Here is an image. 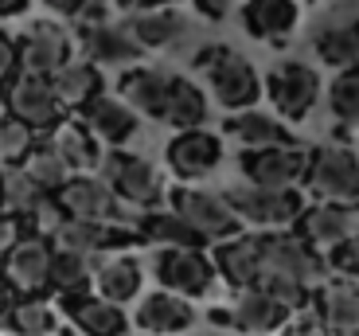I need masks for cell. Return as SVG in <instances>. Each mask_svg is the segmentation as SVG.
Wrapping results in <instances>:
<instances>
[{
  "instance_id": "cell-1",
  "label": "cell",
  "mask_w": 359,
  "mask_h": 336,
  "mask_svg": "<svg viewBox=\"0 0 359 336\" xmlns=\"http://www.w3.org/2000/svg\"><path fill=\"white\" fill-rule=\"evenodd\" d=\"M196 74H203L207 90L226 114H238V109H250L266 98V86H262L258 67L246 59L243 51H234L226 43H203L191 59Z\"/></svg>"
},
{
  "instance_id": "cell-2",
  "label": "cell",
  "mask_w": 359,
  "mask_h": 336,
  "mask_svg": "<svg viewBox=\"0 0 359 336\" xmlns=\"http://www.w3.org/2000/svg\"><path fill=\"white\" fill-rule=\"evenodd\" d=\"M226 200L238 211L243 227L258 231H289L297 227V219L305 211V196L297 188H262V184H226Z\"/></svg>"
},
{
  "instance_id": "cell-3",
  "label": "cell",
  "mask_w": 359,
  "mask_h": 336,
  "mask_svg": "<svg viewBox=\"0 0 359 336\" xmlns=\"http://www.w3.org/2000/svg\"><path fill=\"white\" fill-rule=\"evenodd\" d=\"M305 184L316 200L359 203V149L351 141H328L309 153Z\"/></svg>"
},
{
  "instance_id": "cell-4",
  "label": "cell",
  "mask_w": 359,
  "mask_h": 336,
  "mask_svg": "<svg viewBox=\"0 0 359 336\" xmlns=\"http://www.w3.org/2000/svg\"><path fill=\"white\" fill-rule=\"evenodd\" d=\"M262 86H266V98L281 121H305L324 94L320 71L313 63H305V59L273 63L266 71V79H262Z\"/></svg>"
},
{
  "instance_id": "cell-5",
  "label": "cell",
  "mask_w": 359,
  "mask_h": 336,
  "mask_svg": "<svg viewBox=\"0 0 359 336\" xmlns=\"http://www.w3.org/2000/svg\"><path fill=\"white\" fill-rule=\"evenodd\" d=\"M98 173L109 180V188L117 191V200L133 203L137 211L164 208L168 203V188L164 176L156 173V164L141 153H126V149H106L102 153Z\"/></svg>"
},
{
  "instance_id": "cell-6",
  "label": "cell",
  "mask_w": 359,
  "mask_h": 336,
  "mask_svg": "<svg viewBox=\"0 0 359 336\" xmlns=\"http://www.w3.org/2000/svg\"><path fill=\"white\" fill-rule=\"evenodd\" d=\"M55 203L67 219H106V223H129V227H137V219H141L133 203L117 200V191L109 188L102 173H74L55 191Z\"/></svg>"
},
{
  "instance_id": "cell-7",
  "label": "cell",
  "mask_w": 359,
  "mask_h": 336,
  "mask_svg": "<svg viewBox=\"0 0 359 336\" xmlns=\"http://www.w3.org/2000/svg\"><path fill=\"white\" fill-rule=\"evenodd\" d=\"M168 208L176 211L184 223H188L196 235H203V243H223V238L238 235L243 231V219L231 208L226 191H211V188H191V184H180L168 191Z\"/></svg>"
},
{
  "instance_id": "cell-8",
  "label": "cell",
  "mask_w": 359,
  "mask_h": 336,
  "mask_svg": "<svg viewBox=\"0 0 359 336\" xmlns=\"http://www.w3.org/2000/svg\"><path fill=\"white\" fill-rule=\"evenodd\" d=\"M262 278H293V282H305V285H320L328 278V262L293 227L262 231Z\"/></svg>"
},
{
  "instance_id": "cell-9",
  "label": "cell",
  "mask_w": 359,
  "mask_h": 336,
  "mask_svg": "<svg viewBox=\"0 0 359 336\" xmlns=\"http://www.w3.org/2000/svg\"><path fill=\"white\" fill-rule=\"evenodd\" d=\"M153 278L161 282V290L199 301L215 290L219 270L203 246H161L153 255Z\"/></svg>"
},
{
  "instance_id": "cell-10",
  "label": "cell",
  "mask_w": 359,
  "mask_h": 336,
  "mask_svg": "<svg viewBox=\"0 0 359 336\" xmlns=\"http://www.w3.org/2000/svg\"><path fill=\"white\" fill-rule=\"evenodd\" d=\"M20 71L27 74H55L67 59H74V32L63 24V16H36L16 32Z\"/></svg>"
},
{
  "instance_id": "cell-11",
  "label": "cell",
  "mask_w": 359,
  "mask_h": 336,
  "mask_svg": "<svg viewBox=\"0 0 359 336\" xmlns=\"http://www.w3.org/2000/svg\"><path fill=\"white\" fill-rule=\"evenodd\" d=\"M74 43L90 63L98 67H133L144 59L141 43L133 39L126 16H79L74 20Z\"/></svg>"
},
{
  "instance_id": "cell-12",
  "label": "cell",
  "mask_w": 359,
  "mask_h": 336,
  "mask_svg": "<svg viewBox=\"0 0 359 336\" xmlns=\"http://www.w3.org/2000/svg\"><path fill=\"white\" fill-rule=\"evenodd\" d=\"M8 114L20 118L24 126H32L39 137L55 133V129L71 118V109L59 102L51 79L47 74H27V71H20L8 82Z\"/></svg>"
},
{
  "instance_id": "cell-13",
  "label": "cell",
  "mask_w": 359,
  "mask_h": 336,
  "mask_svg": "<svg viewBox=\"0 0 359 336\" xmlns=\"http://www.w3.org/2000/svg\"><path fill=\"white\" fill-rule=\"evenodd\" d=\"M309 153L301 141H285V145H266V149H243L238 153V173L243 180L262 184V188H297L305 180Z\"/></svg>"
},
{
  "instance_id": "cell-14",
  "label": "cell",
  "mask_w": 359,
  "mask_h": 336,
  "mask_svg": "<svg viewBox=\"0 0 359 336\" xmlns=\"http://www.w3.org/2000/svg\"><path fill=\"white\" fill-rule=\"evenodd\" d=\"M51 255L55 243L43 235H20V243L0 258V278L8 282L16 297H43L47 278H51Z\"/></svg>"
},
{
  "instance_id": "cell-15",
  "label": "cell",
  "mask_w": 359,
  "mask_h": 336,
  "mask_svg": "<svg viewBox=\"0 0 359 336\" xmlns=\"http://www.w3.org/2000/svg\"><path fill=\"white\" fill-rule=\"evenodd\" d=\"M164 164L180 184H196L203 176H211L223 164V137L211 129H176L168 145H164Z\"/></svg>"
},
{
  "instance_id": "cell-16",
  "label": "cell",
  "mask_w": 359,
  "mask_h": 336,
  "mask_svg": "<svg viewBox=\"0 0 359 336\" xmlns=\"http://www.w3.org/2000/svg\"><path fill=\"white\" fill-rule=\"evenodd\" d=\"M297 235L309 246H316L320 255H328L332 246L348 243L359 235V203H332V200H316L313 208L305 203L301 219H297Z\"/></svg>"
},
{
  "instance_id": "cell-17",
  "label": "cell",
  "mask_w": 359,
  "mask_h": 336,
  "mask_svg": "<svg viewBox=\"0 0 359 336\" xmlns=\"http://www.w3.org/2000/svg\"><path fill=\"white\" fill-rule=\"evenodd\" d=\"M51 243L94 258V255H106V250H129V246H141V235H137V227H129V223H106V219H63Z\"/></svg>"
},
{
  "instance_id": "cell-18",
  "label": "cell",
  "mask_w": 359,
  "mask_h": 336,
  "mask_svg": "<svg viewBox=\"0 0 359 336\" xmlns=\"http://www.w3.org/2000/svg\"><path fill=\"white\" fill-rule=\"evenodd\" d=\"M238 24L258 43L285 47L301 27V0H243Z\"/></svg>"
},
{
  "instance_id": "cell-19",
  "label": "cell",
  "mask_w": 359,
  "mask_h": 336,
  "mask_svg": "<svg viewBox=\"0 0 359 336\" xmlns=\"http://www.w3.org/2000/svg\"><path fill=\"white\" fill-rule=\"evenodd\" d=\"M117 94L129 102V106L149 121H164L168 114V94H172V74L161 71V67H121L117 74Z\"/></svg>"
},
{
  "instance_id": "cell-20",
  "label": "cell",
  "mask_w": 359,
  "mask_h": 336,
  "mask_svg": "<svg viewBox=\"0 0 359 336\" xmlns=\"http://www.w3.org/2000/svg\"><path fill=\"white\" fill-rule=\"evenodd\" d=\"M79 118L106 149H126L141 129V114L121 94H98L86 109H79Z\"/></svg>"
},
{
  "instance_id": "cell-21",
  "label": "cell",
  "mask_w": 359,
  "mask_h": 336,
  "mask_svg": "<svg viewBox=\"0 0 359 336\" xmlns=\"http://www.w3.org/2000/svg\"><path fill=\"white\" fill-rule=\"evenodd\" d=\"M226 309H231V328L234 332H250V336L281 332L285 321L293 317V313H289L269 290H262V285H243V290H234V301L226 305Z\"/></svg>"
},
{
  "instance_id": "cell-22",
  "label": "cell",
  "mask_w": 359,
  "mask_h": 336,
  "mask_svg": "<svg viewBox=\"0 0 359 336\" xmlns=\"http://www.w3.org/2000/svg\"><path fill=\"white\" fill-rule=\"evenodd\" d=\"M211 262H215L219 278L231 282L234 290L258 285V278H262V235L238 231V235L223 238V243H211Z\"/></svg>"
},
{
  "instance_id": "cell-23",
  "label": "cell",
  "mask_w": 359,
  "mask_h": 336,
  "mask_svg": "<svg viewBox=\"0 0 359 336\" xmlns=\"http://www.w3.org/2000/svg\"><path fill=\"white\" fill-rule=\"evenodd\" d=\"M59 309L67 313L82 336H126L129 317L117 301H106L102 293H74V297H59Z\"/></svg>"
},
{
  "instance_id": "cell-24",
  "label": "cell",
  "mask_w": 359,
  "mask_h": 336,
  "mask_svg": "<svg viewBox=\"0 0 359 336\" xmlns=\"http://www.w3.org/2000/svg\"><path fill=\"white\" fill-rule=\"evenodd\" d=\"M126 24L144 55L168 51V47H176L180 39L188 36V16L180 12V4H168V8H129Z\"/></svg>"
},
{
  "instance_id": "cell-25",
  "label": "cell",
  "mask_w": 359,
  "mask_h": 336,
  "mask_svg": "<svg viewBox=\"0 0 359 336\" xmlns=\"http://www.w3.org/2000/svg\"><path fill=\"white\" fill-rule=\"evenodd\" d=\"M141 285L144 270L129 250L94 255V293H102L106 301H117V305H129V301L141 297Z\"/></svg>"
},
{
  "instance_id": "cell-26",
  "label": "cell",
  "mask_w": 359,
  "mask_h": 336,
  "mask_svg": "<svg viewBox=\"0 0 359 336\" xmlns=\"http://www.w3.org/2000/svg\"><path fill=\"white\" fill-rule=\"evenodd\" d=\"M133 325L141 332H164V336H180L196 325V305L188 297H180L172 290H156L149 297H141L133 313Z\"/></svg>"
},
{
  "instance_id": "cell-27",
  "label": "cell",
  "mask_w": 359,
  "mask_h": 336,
  "mask_svg": "<svg viewBox=\"0 0 359 336\" xmlns=\"http://www.w3.org/2000/svg\"><path fill=\"white\" fill-rule=\"evenodd\" d=\"M223 137H231L238 149H266V145L297 141L293 129H289V121H281L278 114H266V109H258V106L238 109V114H226Z\"/></svg>"
},
{
  "instance_id": "cell-28",
  "label": "cell",
  "mask_w": 359,
  "mask_h": 336,
  "mask_svg": "<svg viewBox=\"0 0 359 336\" xmlns=\"http://www.w3.org/2000/svg\"><path fill=\"white\" fill-rule=\"evenodd\" d=\"M55 86V94H59V102H63L71 114H79V109H86L90 102L98 98V94H106V79H102V67L90 63L86 55H74V59H67L63 67L55 74H47Z\"/></svg>"
},
{
  "instance_id": "cell-29",
  "label": "cell",
  "mask_w": 359,
  "mask_h": 336,
  "mask_svg": "<svg viewBox=\"0 0 359 336\" xmlns=\"http://www.w3.org/2000/svg\"><path fill=\"white\" fill-rule=\"evenodd\" d=\"M313 309L332 332H359V282L351 278H324L313 293Z\"/></svg>"
},
{
  "instance_id": "cell-30",
  "label": "cell",
  "mask_w": 359,
  "mask_h": 336,
  "mask_svg": "<svg viewBox=\"0 0 359 336\" xmlns=\"http://www.w3.org/2000/svg\"><path fill=\"white\" fill-rule=\"evenodd\" d=\"M328 98V118H332L336 141H355L359 133V67L332 71V82L324 86Z\"/></svg>"
},
{
  "instance_id": "cell-31",
  "label": "cell",
  "mask_w": 359,
  "mask_h": 336,
  "mask_svg": "<svg viewBox=\"0 0 359 336\" xmlns=\"http://www.w3.org/2000/svg\"><path fill=\"white\" fill-rule=\"evenodd\" d=\"M313 51L324 67L344 71V67H359V16L328 20L313 32Z\"/></svg>"
},
{
  "instance_id": "cell-32",
  "label": "cell",
  "mask_w": 359,
  "mask_h": 336,
  "mask_svg": "<svg viewBox=\"0 0 359 336\" xmlns=\"http://www.w3.org/2000/svg\"><path fill=\"white\" fill-rule=\"evenodd\" d=\"M47 141H51V145L63 153V161L71 164L74 173H98L106 145H102L94 133H90L82 118H67L63 126L55 129V133H47Z\"/></svg>"
},
{
  "instance_id": "cell-33",
  "label": "cell",
  "mask_w": 359,
  "mask_h": 336,
  "mask_svg": "<svg viewBox=\"0 0 359 336\" xmlns=\"http://www.w3.org/2000/svg\"><path fill=\"white\" fill-rule=\"evenodd\" d=\"M137 235H141V243L156 246V250H161V246H207L203 235H196V231H191L172 208L141 211V219H137Z\"/></svg>"
},
{
  "instance_id": "cell-34",
  "label": "cell",
  "mask_w": 359,
  "mask_h": 336,
  "mask_svg": "<svg viewBox=\"0 0 359 336\" xmlns=\"http://www.w3.org/2000/svg\"><path fill=\"white\" fill-rule=\"evenodd\" d=\"M94 290V258L55 246L51 255V278H47V293L59 297H74V293H90Z\"/></svg>"
},
{
  "instance_id": "cell-35",
  "label": "cell",
  "mask_w": 359,
  "mask_h": 336,
  "mask_svg": "<svg viewBox=\"0 0 359 336\" xmlns=\"http://www.w3.org/2000/svg\"><path fill=\"white\" fill-rule=\"evenodd\" d=\"M207 90L188 74H172V94H168V114H164V126L172 129H196L207 121Z\"/></svg>"
},
{
  "instance_id": "cell-36",
  "label": "cell",
  "mask_w": 359,
  "mask_h": 336,
  "mask_svg": "<svg viewBox=\"0 0 359 336\" xmlns=\"http://www.w3.org/2000/svg\"><path fill=\"white\" fill-rule=\"evenodd\" d=\"M0 321L8 325L12 336H55L59 328V313L43 297H16V305Z\"/></svg>"
},
{
  "instance_id": "cell-37",
  "label": "cell",
  "mask_w": 359,
  "mask_h": 336,
  "mask_svg": "<svg viewBox=\"0 0 359 336\" xmlns=\"http://www.w3.org/2000/svg\"><path fill=\"white\" fill-rule=\"evenodd\" d=\"M20 168H24V173L32 176V180H36L43 191H51V196L74 176V168L63 161V153H59V149L47 141V137H39V145L27 153V161L20 164Z\"/></svg>"
},
{
  "instance_id": "cell-38",
  "label": "cell",
  "mask_w": 359,
  "mask_h": 336,
  "mask_svg": "<svg viewBox=\"0 0 359 336\" xmlns=\"http://www.w3.org/2000/svg\"><path fill=\"white\" fill-rule=\"evenodd\" d=\"M47 200H51V191L39 188L24 168H4V203H0V208L8 211V215L27 219L36 208H43Z\"/></svg>"
},
{
  "instance_id": "cell-39",
  "label": "cell",
  "mask_w": 359,
  "mask_h": 336,
  "mask_svg": "<svg viewBox=\"0 0 359 336\" xmlns=\"http://www.w3.org/2000/svg\"><path fill=\"white\" fill-rule=\"evenodd\" d=\"M36 145H39V133L32 126H24L12 114L0 118V168H20Z\"/></svg>"
},
{
  "instance_id": "cell-40",
  "label": "cell",
  "mask_w": 359,
  "mask_h": 336,
  "mask_svg": "<svg viewBox=\"0 0 359 336\" xmlns=\"http://www.w3.org/2000/svg\"><path fill=\"white\" fill-rule=\"evenodd\" d=\"M324 262H328V270H332V274L359 282V235L348 238V243H340V246H332V250L324 255Z\"/></svg>"
},
{
  "instance_id": "cell-41",
  "label": "cell",
  "mask_w": 359,
  "mask_h": 336,
  "mask_svg": "<svg viewBox=\"0 0 359 336\" xmlns=\"http://www.w3.org/2000/svg\"><path fill=\"white\" fill-rule=\"evenodd\" d=\"M281 336H332V328L324 325V317L316 309H309V313H293L281 328Z\"/></svg>"
},
{
  "instance_id": "cell-42",
  "label": "cell",
  "mask_w": 359,
  "mask_h": 336,
  "mask_svg": "<svg viewBox=\"0 0 359 336\" xmlns=\"http://www.w3.org/2000/svg\"><path fill=\"white\" fill-rule=\"evenodd\" d=\"M16 74H20V47H16V36H12L4 24H0V86H8Z\"/></svg>"
},
{
  "instance_id": "cell-43",
  "label": "cell",
  "mask_w": 359,
  "mask_h": 336,
  "mask_svg": "<svg viewBox=\"0 0 359 336\" xmlns=\"http://www.w3.org/2000/svg\"><path fill=\"white\" fill-rule=\"evenodd\" d=\"M20 235H24V219L8 215V211L0 208V258H4L12 246L20 243Z\"/></svg>"
},
{
  "instance_id": "cell-44",
  "label": "cell",
  "mask_w": 359,
  "mask_h": 336,
  "mask_svg": "<svg viewBox=\"0 0 359 336\" xmlns=\"http://www.w3.org/2000/svg\"><path fill=\"white\" fill-rule=\"evenodd\" d=\"M188 4H191L196 16L211 20V24H223V20L231 16V8H234V0H188Z\"/></svg>"
},
{
  "instance_id": "cell-45",
  "label": "cell",
  "mask_w": 359,
  "mask_h": 336,
  "mask_svg": "<svg viewBox=\"0 0 359 336\" xmlns=\"http://www.w3.org/2000/svg\"><path fill=\"white\" fill-rule=\"evenodd\" d=\"M133 0H86L82 16H117V12H129Z\"/></svg>"
},
{
  "instance_id": "cell-46",
  "label": "cell",
  "mask_w": 359,
  "mask_h": 336,
  "mask_svg": "<svg viewBox=\"0 0 359 336\" xmlns=\"http://www.w3.org/2000/svg\"><path fill=\"white\" fill-rule=\"evenodd\" d=\"M36 4H43L51 16H63V20H79L82 8H86V0H36Z\"/></svg>"
},
{
  "instance_id": "cell-47",
  "label": "cell",
  "mask_w": 359,
  "mask_h": 336,
  "mask_svg": "<svg viewBox=\"0 0 359 336\" xmlns=\"http://www.w3.org/2000/svg\"><path fill=\"white\" fill-rule=\"evenodd\" d=\"M32 0H0V20H12V16H24Z\"/></svg>"
},
{
  "instance_id": "cell-48",
  "label": "cell",
  "mask_w": 359,
  "mask_h": 336,
  "mask_svg": "<svg viewBox=\"0 0 359 336\" xmlns=\"http://www.w3.org/2000/svg\"><path fill=\"white\" fill-rule=\"evenodd\" d=\"M12 305H16V293H12V290H8V282L0 278V317H4V313H8Z\"/></svg>"
},
{
  "instance_id": "cell-49",
  "label": "cell",
  "mask_w": 359,
  "mask_h": 336,
  "mask_svg": "<svg viewBox=\"0 0 359 336\" xmlns=\"http://www.w3.org/2000/svg\"><path fill=\"white\" fill-rule=\"evenodd\" d=\"M168 4H180V0H133V8H168Z\"/></svg>"
},
{
  "instance_id": "cell-50",
  "label": "cell",
  "mask_w": 359,
  "mask_h": 336,
  "mask_svg": "<svg viewBox=\"0 0 359 336\" xmlns=\"http://www.w3.org/2000/svg\"><path fill=\"white\" fill-rule=\"evenodd\" d=\"M0 118H8V86H0Z\"/></svg>"
},
{
  "instance_id": "cell-51",
  "label": "cell",
  "mask_w": 359,
  "mask_h": 336,
  "mask_svg": "<svg viewBox=\"0 0 359 336\" xmlns=\"http://www.w3.org/2000/svg\"><path fill=\"white\" fill-rule=\"evenodd\" d=\"M211 336H250V332H234L231 328V332H211Z\"/></svg>"
},
{
  "instance_id": "cell-52",
  "label": "cell",
  "mask_w": 359,
  "mask_h": 336,
  "mask_svg": "<svg viewBox=\"0 0 359 336\" xmlns=\"http://www.w3.org/2000/svg\"><path fill=\"white\" fill-rule=\"evenodd\" d=\"M0 203H4V168H0Z\"/></svg>"
},
{
  "instance_id": "cell-53",
  "label": "cell",
  "mask_w": 359,
  "mask_h": 336,
  "mask_svg": "<svg viewBox=\"0 0 359 336\" xmlns=\"http://www.w3.org/2000/svg\"><path fill=\"white\" fill-rule=\"evenodd\" d=\"M141 336H164V332H141Z\"/></svg>"
},
{
  "instance_id": "cell-54",
  "label": "cell",
  "mask_w": 359,
  "mask_h": 336,
  "mask_svg": "<svg viewBox=\"0 0 359 336\" xmlns=\"http://www.w3.org/2000/svg\"><path fill=\"white\" fill-rule=\"evenodd\" d=\"M336 336H359V332H336Z\"/></svg>"
},
{
  "instance_id": "cell-55",
  "label": "cell",
  "mask_w": 359,
  "mask_h": 336,
  "mask_svg": "<svg viewBox=\"0 0 359 336\" xmlns=\"http://www.w3.org/2000/svg\"><path fill=\"white\" fill-rule=\"evenodd\" d=\"M355 141H359V133H355Z\"/></svg>"
}]
</instances>
